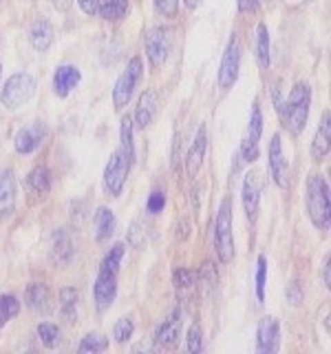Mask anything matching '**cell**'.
I'll return each instance as SVG.
<instances>
[{
	"mask_svg": "<svg viewBox=\"0 0 331 354\" xmlns=\"http://www.w3.org/2000/svg\"><path fill=\"white\" fill-rule=\"evenodd\" d=\"M132 118L130 115H124L121 118V127H119V140H121V149H124L132 160H135V149H132Z\"/></svg>",
	"mask_w": 331,
	"mask_h": 354,
	"instance_id": "obj_31",
	"label": "cell"
},
{
	"mask_svg": "<svg viewBox=\"0 0 331 354\" xmlns=\"http://www.w3.org/2000/svg\"><path fill=\"white\" fill-rule=\"evenodd\" d=\"M128 241H130V246H135V248L146 246V230L141 228V221H132L130 232H128Z\"/></svg>",
	"mask_w": 331,
	"mask_h": 354,
	"instance_id": "obj_36",
	"label": "cell"
},
{
	"mask_svg": "<svg viewBox=\"0 0 331 354\" xmlns=\"http://www.w3.org/2000/svg\"><path fill=\"white\" fill-rule=\"evenodd\" d=\"M183 3H185V7H188V9H197V7H199V3H201V0H183Z\"/></svg>",
	"mask_w": 331,
	"mask_h": 354,
	"instance_id": "obj_46",
	"label": "cell"
},
{
	"mask_svg": "<svg viewBox=\"0 0 331 354\" xmlns=\"http://www.w3.org/2000/svg\"><path fill=\"white\" fill-rule=\"evenodd\" d=\"M128 11V0H97V14L104 20H119Z\"/></svg>",
	"mask_w": 331,
	"mask_h": 354,
	"instance_id": "obj_26",
	"label": "cell"
},
{
	"mask_svg": "<svg viewBox=\"0 0 331 354\" xmlns=\"http://www.w3.org/2000/svg\"><path fill=\"white\" fill-rule=\"evenodd\" d=\"M0 71H3V66H0Z\"/></svg>",
	"mask_w": 331,
	"mask_h": 354,
	"instance_id": "obj_47",
	"label": "cell"
},
{
	"mask_svg": "<svg viewBox=\"0 0 331 354\" xmlns=\"http://www.w3.org/2000/svg\"><path fill=\"white\" fill-rule=\"evenodd\" d=\"M154 7H157L161 16L174 18L177 11H179V0H154Z\"/></svg>",
	"mask_w": 331,
	"mask_h": 354,
	"instance_id": "obj_39",
	"label": "cell"
},
{
	"mask_svg": "<svg viewBox=\"0 0 331 354\" xmlns=\"http://www.w3.org/2000/svg\"><path fill=\"white\" fill-rule=\"evenodd\" d=\"M214 248L219 259L223 263H230L234 259V237H232V202L223 199L217 215L214 224Z\"/></svg>",
	"mask_w": 331,
	"mask_h": 354,
	"instance_id": "obj_3",
	"label": "cell"
},
{
	"mask_svg": "<svg viewBox=\"0 0 331 354\" xmlns=\"http://www.w3.org/2000/svg\"><path fill=\"white\" fill-rule=\"evenodd\" d=\"M287 301H290L292 306H298L303 301V290H301V283L298 281H292L290 288H287Z\"/></svg>",
	"mask_w": 331,
	"mask_h": 354,
	"instance_id": "obj_41",
	"label": "cell"
},
{
	"mask_svg": "<svg viewBox=\"0 0 331 354\" xmlns=\"http://www.w3.org/2000/svg\"><path fill=\"white\" fill-rule=\"evenodd\" d=\"M309 104H312V91H309V86L303 82H298L292 88L287 102L281 104L283 122L294 136H301V133L305 131L307 118H309Z\"/></svg>",
	"mask_w": 331,
	"mask_h": 354,
	"instance_id": "obj_1",
	"label": "cell"
},
{
	"mask_svg": "<svg viewBox=\"0 0 331 354\" xmlns=\"http://www.w3.org/2000/svg\"><path fill=\"white\" fill-rule=\"evenodd\" d=\"M179 337H181V317H179V313H174L159 326L157 335H154V341H157V346H161V348H170L179 341Z\"/></svg>",
	"mask_w": 331,
	"mask_h": 354,
	"instance_id": "obj_22",
	"label": "cell"
},
{
	"mask_svg": "<svg viewBox=\"0 0 331 354\" xmlns=\"http://www.w3.org/2000/svg\"><path fill=\"white\" fill-rule=\"evenodd\" d=\"M259 7V0H239V9L243 14H252V11H257Z\"/></svg>",
	"mask_w": 331,
	"mask_h": 354,
	"instance_id": "obj_43",
	"label": "cell"
},
{
	"mask_svg": "<svg viewBox=\"0 0 331 354\" xmlns=\"http://www.w3.org/2000/svg\"><path fill=\"white\" fill-rule=\"evenodd\" d=\"M36 93V80L29 73H14L5 82L3 93H0V102H3L5 109L16 111L22 104H27L29 100Z\"/></svg>",
	"mask_w": 331,
	"mask_h": 354,
	"instance_id": "obj_4",
	"label": "cell"
},
{
	"mask_svg": "<svg viewBox=\"0 0 331 354\" xmlns=\"http://www.w3.org/2000/svg\"><path fill=\"white\" fill-rule=\"evenodd\" d=\"M108 348V339L102 337V335H95V332H91V335H86L80 343V350L82 354H95V352H104Z\"/></svg>",
	"mask_w": 331,
	"mask_h": 354,
	"instance_id": "obj_30",
	"label": "cell"
},
{
	"mask_svg": "<svg viewBox=\"0 0 331 354\" xmlns=\"http://www.w3.org/2000/svg\"><path fill=\"white\" fill-rule=\"evenodd\" d=\"M257 60L261 69L270 66V31L263 22L257 27Z\"/></svg>",
	"mask_w": 331,
	"mask_h": 354,
	"instance_id": "obj_27",
	"label": "cell"
},
{
	"mask_svg": "<svg viewBox=\"0 0 331 354\" xmlns=\"http://www.w3.org/2000/svg\"><path fill=\"white\" fill-rule=\"evenodd\" d=\"M27 186L33 195L38 197H44L49 191H51V173L47 166H38V169H33L27 177Z\"/></svg>",
	"mask_w": 331,
	"mask_h": 354,
	"instance_id": "obj_25",
	"label": "cell"
},
{
	"mask_svg": "<svg viewBox=\"0 0 331 354\" xmlns=\"http://www.w3.org/2000/svg\"><path fill=\"white\" fill-rule=\"evenodd\" d=\"M132 332H135V324H132V319L121 317L115 324V328H113V337H115L117 343H126L132 337Z\"/></svg>",
	"mask_w": 331,
	"mask_h": 354,
	"instance_id": "obj_33",
	"label": "cell"
},
{
	"mask_svg": "<svg viewBox=\"0 0 331 354\" xmlns=\"http://www.w3.org/2000/svg\"><path fill=\"white\" fill-rule=\"evenodd\" d=\"M199 281H203V286L208 288V290H212V288L217 286V272H214L212 263H210V261L203 263L201 272H199Z\"/></svg>",
	"mask_w": 331,
	"mask_h": 354,
	"instance_id": "obj_40",
	"label": "cell"
},
{
	"mask_svg": "<svg viewBox=\"0 0 331 354\" xmlns=\"http://www.w3.org/2000/svg\"><path fill=\"white\" fill-rule=\"evenodd\" d=\"M157 111H159V95H157V91L148 88V91H143L141 97H139L137 109H135V118H132V124L139 127V129H146L154 120V115H157Z\"/></svg>",
	"mask_w": 331,
	"mask_h": 354,
	"instance_id": "obj_15",
	"label": "cell"
},
{
	"mask_svg": "<svg viewBox=\"0 0 331 354\" xmlns=\"http://www.w3.org/2000/svg\"><path fill=\"white\" fill-rule=\"evenodd\" d=\"M25 299H27V306L33 310V313H38V315L51 313V292L44 283H38V281L29 283Z\"/></svg>",
	"mask_w": 331,
	"mask_h": 354,
	"instance_id": "obj_20",
	"label": "cell"
},
{
	"mask_svg": "<svg viewBox=\"0 0 331 354\" xmlns=\"http://www.w3.org/2000/svg\"><path fill=\"white\" fill-rule=\"evenodd\" d=\"M38 337L47 348H55L60 341V328L55 324H49V321H44V324L38 326Z\"/></svg>",
	"mask_w": 331,
	"mask_h": 354,
	"instance_id": "obj_32",
	"label": "cell"
},
{
	"mask_svg": "<svg viewBox=\"0 0 331 354\" xmlns=\"http://www.w3.org/2000/svg\"><path fill=\"white\" fill-rule=\"evenodd\" d=\"M329 259H331V254L327 252V254H325V259H323V283H325V288H329V286H331V277H329Z\"/></svg>",
	"mask_w": 331,
	"mask_h": 354,
	"instance_id": "obj_44",
	"label": "cell"
},
{
	"mask_svg": "<svg viewBox=\"0 0 331 354\" xmlns=\"http://www.w3.org/2000/svg\"><path fill=\"white\" fill-rule=\"evenodd\" d=\"M117 274L119 270L110 268V266L99 263L97 270V279L93 283V299L99 313H104L110 306H113L115 297H117Z\"/></svg>",
	"mask_w": 331,
	"mask_h": 354,
	"instance_id": "obj_7",
	"label": "cell"
},
{
	"mask_svg": "<svg viewBox=\"0 0 331 354\" xmlns=\"http://www.w3.org/2000/svg\"><path fill=\"white\" fill-rule=\"evenodd\" d=\"M77 5L84 11L86 16H95L97 14V0H77Z\"/></svg>",
	"mask_w": 331,
	"mask_h": 354,
	"instance_id": "obj_42",
	"label": "cell"
},
{
	"mask_svg": "<svg viewBox=\"0 0 331 354\" xmlns=\"http://www.w3.org/2000/svg\"><path fill=\"white\" fill-rule=\"evenodd\" d=\"M130 166H132V158L124 149H119L110 155V160L106 164V171H104V186L113 197H119L121 191H124Z\"/></svg>",
	"mask_w": 331,
	"mask_h": 354,
	"instance_id": "obj_5",
	"label": "cell"
},
{
	"mask_svg": "<svg viewBox=\"0 0 331 354\" xmlns=\"http://www.w3.org/2000/svg\"><path fill=\"white\" fill-rule=\"evenodd\" d=\"M279 321L276 317H263L257 328V352L259 354H272L279 350Z\"/></svg>",
	"mask_w": 331,
	"mask_h": 354,
	"instance_id": "obj_11",
	"label": "cell"
},
{
	"mask_svg": "<svg viewBox=\"0 0 331 354\" xmlns=\"http://www.w3.org/2000/svg\"><path fill=\"white\" fill-rule=\"evenodd\" d=\"M29 40H31V47L36 51L40 53L49 51V47L53 44V25L44 18L36 20L29 29Z\"/></svg>",
	"mask_w": 331,
	"mask_h": 354,
	"instance_id": "obj_21",
	"label": "cell"
},
{
	"mask_svg": "<svg viewBox=\"0 0 331 354\" xmlns=\"http://www.w3.org/2000/svg\"><path fill=\"white\" fill-rule=\"evenodd\" d=\"M80 80H82V73L77 66L62 64L53 73V93L58 97H66L77 84H80Z\"/></svg>",
	"mask_w": 331,
	"mask_h": 354,
	"instance_id": "obj_14",
	"label": "cell"
},
{
	"mask_svg": "<svg viewBox=\"0 0 331 354\" xmlns=\"http://www.w3.org/2000/svg\"><path fill=\"white\" fill-rule=\"evenodd\" d=\"M141 75H143L141 58H132L128 62V66L124 69V73L117 77V82L113 86V104H115L117 111H121L130 102V97H132V93H135V88H137V84L141 80Z\"/></svg>",
	"mask_w": 331,
	"mask_h": 354,
	"instance_id": "obj_6",
	"label": "cell"
},
{
	"mask_svg": "<svg viewBox=\"0 0 331 354\" xmlns=\"http://www.w3.org/2000/svg\"><path fill=\"white\" fill-rule=\"evenodd\" d=\"M329 111H325L323 120H320V127L314 136V142H312V158L316 162L325 160L329 155Z\"/></svg>",
	"mask_w": 331,
	"mask_h": 354,
	"instance_id": "obj_24",
	"label": "cell"
},
{
	"mask_svg": "<svg viewBox=\"0 0 331 354\" xmlns=\"http://www.w3.org/2000/svg\"><path fill=\"white\" fill-rule=\"evenodd\" d=\"M53 7L60 9V11H66L71 7V0H53Z\"/></svg>",
	"mask_w": 331,
	"mask_h": 354,
	"instance_id": "obj_45",
	"label": "cell"
},
{
	"mask_svg": "<svg viewBox=\"0 0 331 354\" xmlns=\"http://www.w3.org/2000/svg\"><path fill=\"white\" fill-rule=\"evenodd\" d=\"M265 281H268V259L259 257V268H257V299L259 304L265 301Z\"/></svg>",
	"mask_w": 331,
	"mask_h": 354,
	"instance_id": "obj_34",
	"label": "cell"
},
{
	"mask_svg": "<svg viewBox=\"0 0 331 354\" xmlns=\"http://www.w3.org/2000/svg\"><path fill=\"white\" fill-rule=\"evenodd\" d=\"M261 133H263V113H261V106L259 102L252 104V113H250V127L245 138H243L241 144V158L254 164L259 160V140H261Z\"/></svg>",
	"mask_w": 331,
	"mask_h": 354,
	"instance_id": "obj_10",
	"label": "cell"
},
{
	"mask_svg": "<svg viewBox=\"0 0 331 354\" xmlns=\"http://www.w3.org/2000/svg\"><path fill=\"white\" fill-rule=\"evenodd\" d=\"M60 308H62V317L73 324L77 317V290L75 288H62L60 290Z\"/></svg>",
	"mask_w": 331,
	"mask_h": 354,
	"instance_id": "obj_28",
	"label": "cell"
},
{
	"mask_svg": "<svg viewBox=\"0 0 331 354\" xmlns=\"http://www.w3.org/2000/svg\"><path fill=\"white\" fill-rule=\"evenodd\" d=\"M307 213L318 230L329 228V184L323 175L307 180Z\"/></svg>",
	"mask_w": 331,
	"mask_h": 354,
	"instance_id": "obj_2",
	"label": "cell"
},
{
	"mask_svg": "<svg viewBox=\"0 0 331 354\" xmlns=\"http://www.w3.org/2000/svg\"><path fill=\"white\" fill-rule=\"evenodd\" d=\"M16 208V177L7 169L0 173V219L9 217Z\"/></svg>",
	"mask_w": 331,
	"mask_h": 354,
	"instance_id": "obj_18",
	"label": "cell"
},
{
	"mask_svg": "<svg viewBox=\"0 0 331 354\" xmlns=\"http://www.w3.org/2000/svg\"><path fill=\"white\" fill-rule=\"evenodd\" d=\"M166 206V193L163 191H152L150 197H148V202H146V208H148V213L152 215H157L161 213Z\"/></svg>",
	"mask_w": 331,
	"mask_h": 354,
	"instance_id": "obj_38",
	"label": "cell"
},
{
	"mask_svg": "<svg viewBox=\"0 0 331 354\" xmlns=\"http://www.w3.org/2000/svg\"><path fill=\"white\" fill-rule=\"evenodd\" d=\"M20 313V301L14 295H0V328H3L9 319H14Z\"/></svg>",
	"mask_w": 331,
	"mask_h": 354,
	"instance_id": "obj_29",
	"label": "cell"
},
{
	"mask_svg": "<svg viewBox=\"0 0 331 354\" xmlns=\"http://www.w3.org/2000/svg\"><path fill=\"white\" fill-rule=\"evenodd\" d=\"M203 348V330L201 324H192L190 330H188V352H201Z\"/></svg>",
	"mask_w": 331,
	"mask_h": 354,
	"instance_id": "obj_35",
	"label": "cell"
},
{
	"mask_svg": "<svg viewBox=\"0 0 331 354\" xmlns=\"http://www.w3.org/2000/svg\"><path fill=\"white\" fill-rule=\"evenodd\" d=\"M172 283L177 288H190L194 283V272L188 268H177L172 272Z\"/></svg>",
	"mask_w": 331,
	"mask_h": 354,
	"instance_id": "obj_37",
	"label": "cell"
},
{
	"mask_svg": "<svg viewBox=\"0 0 331 354\" xmlns=\"http://www.w3.org/2000/svg\"><path fill=\"white\" fill-rule=\"evenodd\" d=\"M47 138V127L42 124V122H33V124L20 129L14 138V147L18 153L27 155V153H33L40 144Z\"/></svg>",
	"mask_w": 331,
	"mask_h": 354,
	"instance_id": "obj_12",
	"label": "cell"
},
{
	"mask_svg": "<svg viewBox=\"0 0 331 354\" xmlns=\"http://www.w3.org/2000/svg\"><path fill=\"white\" fill-rule=\"evenodd\" d=\"M261 202V180L257 173H248L243 180V208H245L248 219H257Z\"/></svg>",
	"mask_w": 331,
	"mask_h": 354,
	"instance_id": "obj_17",
	"label": "cell"
},
{
	"mask_svg": "<svg viewBox=\"0 0 331 354\" xmlns=\"http://www.w3.org/2000/svg\"><path fill=\"white\" fill-rule=\"evenodd\" d=\"M205 149H208V131H205V127H199L192 147L185 155V171L190 177H197L199 171H201V164H203V158H205Z\"/></svg>",
	"mask_w": 331,
	"mask_h": 354,
	"instance_id": "obj_16",
	"label": "cell"
},
{
	"mask_svg": "<svg viewBox=\"0 0 331 354\" xmlns=\"http://www.w3.org/2000/svg\"><path fill=\"white\" fill-rule=\"evenodd\" d=\"M93 232H95V239L97 241H106L110 235L115 232V215L113 210L106 208V206H99L95 210V217H93Z\"/></svg>",
	"mask_w": 331,
	"mask_h": 354,
	"instance_id": "obj_23",
	"label": "cell"
},
{
	"mask_svg": "<svg viewBox=\"0 0 331 354\" xmlns=\"http://www.w3.org/2000/svg\"><path fill=\"white\" fill-rule=\"evenodd\" d=\"M270 175L276 186L285 188L287 186V160L283 155V142H281V136L276 133V136H272V142H270Z\"/></svg>",
	"mask_w": 331,
	"mask_h": 354,
	"instance_id": "obj_13",
	"label": "cell"
},
{
	"mask_svg": "<svg viewBox=\"0 0 331 354\" xmlns=\"http://www.w3.org/2000/svg\"><path fill=\"white\" fill-rule=\"evenodd\" d=\"M239 66H241V42L234 36L230 40L228 49L223 53V60L219 66V86L228 91L230 86H234L239 80Z\"/></svg>",
	"mask_w": 331,
	"mask_h": 354,
	"instance_id": "obj_9",
	"label": "cell"
},
{
	"mask_svg": "<svg viewBox=\"0 0 331 354\" xmlns=\"http://www.w3.org/2000/svg\"><path fill=\"white\" fill-rule=\"evenodd\" d=\"M73 241H71V235L69 230L60 228L58 232L53 235V246H51V259L55 266H69L71 259H73Z\"/></svg>",
	"mask_w": 331,
	"mask_h": 354,
	"instance_id": "obj_19",
	"label": "cell"
},
{
	"mask_svg": "<svg viewBox=\"0 0 331 354\" xmlns=\"http://www.w3.org/2000/svg\"><path fill=\"white\" fill-rule=\"evenodd\" d=\"M170 31L163 27H150L143 36V47H146V55L152 66H161L166 60H168L170 53Z\"/></svg>",
	"mask_w": 331,
	"mask_h": 354,
	"instance_id": "obj_8",
	"label": "cell"
}]
</instances>
